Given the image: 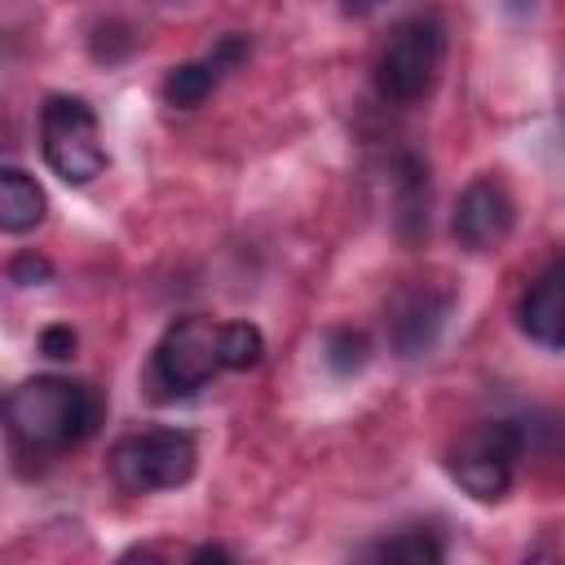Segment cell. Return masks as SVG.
Listing matches in <instances>:
<instances>
[{"label":"cell","mask_w":565,"mask_h":565,"mask_svg":"<svg viewBox=\"0 0 565 565\" xmlns=\"http://www.w3.org/2000/svg\"><path fill=\"white\" fill-rule=\"evenodd\" d=\"M0 415H4L18 450L57 455V450H71L97 433L102 397L88 384H75L66 375H35L9 393Z\"/></svg>","instance_id":"1"},{"label":"cell","mask_w":565,"mask_h":565,"mask_svg":"<svg viewBox=\"0 0 565 565\" xmlns=\"http://www.w3.org/2000/svg\"><path fill=\"white\" fill-rule=\"evenodd\" d=\"M446 62V26L437 13H411L402 18L380 57H375V88L388 102H419L433 93Z\"/></svg>","instance_id":"3"},{"label":"cell","mask_w":565,"mask_h":565,"mask_svg":"<svg viewBox=\"0 0 565 565\" xmlns=\"http://www.w3.org/2000/svg\"><path fill=\"white\" fill-rule=\"evenodd\" d=\"M265 353V335L252 322H221V366L225 371H252Z\"/></svg>","instance_id":"12"},{"label":"cell","mask_w":565,"mask_h":565,"mask_svg":"<svg viewBox=\"0 0 565 565\" xmlns=\"http://www.w3.org/2000/svg\"><path fill=\"white\" fill-rule=\"evenodd\" d=\"M371 556L375 561H406V565H437L446 556V547L428 530H406V534H393V539L375 543Z\"/></svg>","instance_id":"13"},{"label":"cell","mask_w":565,"mask_h":565,"mask_svg":"<svg viewBox=\"0 0 565 565\" xmlns=\"http://www.w3.org/2000/svg\"><path fill=\"white\" fill-rule=\"evenodd\" d=\"M516 318H521V331L534 344H543L547 353H556L565 344V265L561 260H552L530 282V291L521 296Z\"/></svg>","instance_id":"10"},{"label":"cell","mask_w":565,"mask_h":565,"mask_svg":"<svg viewBox=\"0 0 565 565\" xmlns=\"http://www.w3.org/2000/svg\"><path fill=\"white\" fill-rule=\"evenodd\" d=\"M44 190L22 168H0V234H31L44 221Z\"/></svg>","instance_id":"11"},{"label":"cell","mask_w":565,"mask_h":565,"mask_svg":"<svg viewBox=\"0 0 565 565\" xmlns=\"http://www.w3.org/2000/svg\"><path fill=\"white\" fill-rule=\"evenodd\" d=\"M194 463H199V446L185 428H141L119 437L106 455L110 481L124 494L177 490L194 477Z\"/></svg>","instance_id":"2"},{"label":"cell","mask_w":565,"mask_h":565,"mask_svg":"<svg viewBox=\"0 0 565 565\" xmlns=\"http://www.w3.org/2000/svg\"><path fill=\"white\" fill-rule=\"evenodd\" d=\"M49 274H53V269H49V260H44V256H31V252H26V256H18V260L9 265V278H13V282H22V287H40Z\"/></svg>","instance_id":"16"},{"label":"cell","mask_w":565,"mask_h":565,"mask_svg":"<svg viewBox=\"0 0 565 565\" xmlns=\"http://www.w3.org/2000/svg\"><path fill=\"white\" fill-rule=\"evenodd\" d=\"M450 305H455V291L441 278H411V282H402L388 296V340L406 358L424 353L437 340Z\"/></svg>","instance_id":"7"},{"label":"cell","mask_w":565,"mask_h":565,"mask_svg":"<svg viewBox=\"0 0 565 565\" xmlns=\"http://www.w3.org/2000/svg\"><path fill=\"white\" fill-rule=\"evenodd\" d=\"M75 344H79V335H75L66 322H53V327L40 331V353H44V358H57V362H62V358L75 353Z\"/></svg>","instance_id":"15"},{"label":"cell","mask_w":565,"mask_h":565,"mask_svg":"<svg viewBox=\"0 0 565 565\" xmlns=\"http://www.w3.org/2000/svg\"><path fill=\"white\" fill-rule=\"evenodd\" d=\"M150 371H154V384H159L168 397H185V393L203 388L216 371H225V366H221V322L199 318V313L177 318V322L159 335Z\"/></svg>","instance_id":"6"},{"label":"cell","mask_w":565,"mask_h":565,"mask_svg":"<svg viewBox=\"0 0 565 565\" xmlns=\"http://www.w3.org/2000/svg\"><path fill=\"white\" fill-rule=\"evenodd\" d=\"M247 53H252V40H247V35H238V31L221 35L203 57L181 62V66H172V71L163 75V84H159L163 102L177 106V110L203 106V102L216 93V84H221L230 71H238V66L247 62Z\"/></svg>","instance_id":"9"},{"label":"cell","mask_w":565,"mask_h":565,"mask_svg":"<svg viewBox=\"0 0 565 565\" xmlns=\"http://www.w3.org/2000/svg\"><path fill=\"white\" fill-rule=\"evenodd\" d=\"M322 358H327V366H331L335 375H353V371L366 366V358H371V340H366L362 331H353V327H340V331L327 335Z\"/></svg>","instance_id":"14"},{"label":"cell","mask_w":565,"mask_h":565,"mask_svg":"<svg viewBox=\"0 0 565 565\" xmlns=\"http://www.w3.org/2000/svg\"><path fill=\"white\" fill-rule=\"evenodd\" d=\"M525 459V428L512 419H477L450 446V477L481 503L512 490L516 463Z\"/></svg>","instance_id":"4"},{"label":"cell","mask_w":565,"mask_h":565,"mask_svg":"<svg viewBox=\"0 0 565 565\" xmlns=\"http://www.w3.org/2000/svg\"><path fill=\"white\" fill-rule=\"evenodd\" d=\"M40 150H44L49 172L66 185H88L93 177H102L106 146H102L93 106L84 97L53 93L40 106Z\"/></svg>","instance_id":"5"},{"label":"cell","mask_w":565,"mask_h":565,"mask_svg":"<svg viewBox=\"0 0 565 565\" xmlns=\"http://www.w3.org/2000/svg\"><path fill=\"white\" fill-rule=\"evenodd\" d=\"M516 225V203L494 177H477L459 199H455V243L463 252H494Z\"/></svg>","instance_id":"8"}]
</instances>
